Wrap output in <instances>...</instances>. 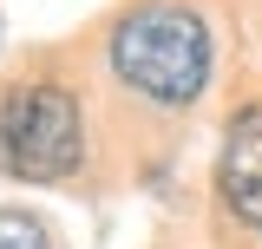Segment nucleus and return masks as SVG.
Segmentation results:
<instances>
[{
  "label": "nucleus",
  "instance_id": "1",
  "mask_svg": "<svg viewBox=\"0 0 262 249\" xmlns=\"http://www.w3.org/2000/svg\"><path fill=\"white\" fill-rule=\"evenodd\" d=\"M210 27L184 0H144L112 27V72L151 105H190L210 86Z\"/></svg>",
  "mask_w": 262,
  "mask_h": 249
},
{
  "label": "nucleus",
  "instance_id": "3",
  "mask_svg": "<svg viewBox=\"0 0 262 249\" xmlns=\"http://www.w3.org/2000/svg\"><path fill=\"white\" fill-rule=\"evenodd\" d=\"M216 197L236 223L262 236V105H243L216 151Z\"/></svg>",
  "mask_w": 262,
  "mask_h": 249
},
{
  "label": "nucleus",
  "instance_id": "4",
  "mask_svg": "<svg viewBox=\"0 0 262 249\" xmlns=\"http://www.w3.org/2000/svg\"><path fill=\"white\" fill-rule=\"evenodd\" d=\"M0 249H53V236L27 210H0Z\"/></svg>",
  "mask_w": 262,
  "mask_h": 249
},
{
  "label": "nucleus",
  "instance_id": "2",
  "mask_svg": "<svg viewBox=\"0 0 262 249\" xmlns=\"http://www.w3.org/2000/svg\"><path fill=\"white\" fill-rule=\"evenodd\" d=\"M85 157L79 98L53 79H27L0 98V171L27 184H59Z\"/></svg>",
  "mask_w": 262,
  "mask_h": 249
}]
</instances>
